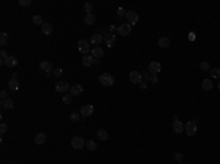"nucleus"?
Instances as JSON below:
<instances>
[{
    "label": "nucleus",
    "instance_id": "obj_1",
    "mask_svg": "<svg viewBox=\"0 0 220 164\" xmlns=\"http://www.w3.org/2000/svg\"><path fill=\"white\" fill-rule=\"evenodd\" d=\"M98 82H100L101 85H104V86H113V85H115V78H113L110 73L104 72V73H101V75L98 76Z\"/></svg>",
    "mask_w": 220,
    "mask_h": 164
},
{
    "label": "nucleus",
    "instance_id": "obj_2",
    "mask_svg": "<svg viewBox=\"0 0 220 164\" xmlns=\"http://www.w3.org/2000/svg\"><path fill=\"white\" fill-rule=\"evenodd\" d=\"M91 42L87 40H79L78 41V50H79V53H82L84 56H87L88 53L91 51Z\"/></svg>",
    "mask_w": 220,
    "mask_h": 164
},
{
    "label": "nucleus",
    "instance_id": "obj_3",
    "mask_svg": "<svg viewBox=\"0 0 220 164\" xmlns=\"http://www.w3.org/2000/svg\"><path fill=\"white\" fill-rule=\"evenodd\" d=\"M71 144H72V147H74L75 150H82V148L87 145V141H85L82 136H74L72 141H71Z\"/></svg>",
    "mask_w": 220,
    "mask_h": 164
},
{
    "label": "nucleus",
    "instance_id": "obj_4",
    "mask_svg": "<svg viewBox=\"0 0 220 164\" xmlns=\"http://www.w3.org/2000/svg\"><path fill=\"white\" fill-rule=\"evenodd\" d=\"M54 89H56V92L65 94V92H68V89H69V82H68V81H59V82H56V85H54Z\"/></svg>",
    "mask_w": 220,
    "mask_h": 164
},
{
    "label": "nucleus",
    "instance_id": "obj_5",
    "mask_svg": "<svg viewBox=\"0 0 220 164\" xmlns=\"http://www.w3.org/2000/svg\"><path fill=\"white\" fill-rule=\"evenodd\" d=\"M185 132L189 136H194L197 133V120H191L185 124Z\"/></svg>",
    "mask_w": 220,
    "mask_h": 164
},
{
    "label": "nucleus",
    "instance_id": "obj_6",
    "mask_svg": "<svg viewBox=\"0 0 220 164\" xmlns=\"http://www.w3.org/2000/svg\"><path fill=\"white\" fill-rule=\"evenodd\" d=\"M148 72L151 73V75H157V73H160L162 72V63L160 62H150V66H148Z\"/></svg>",
    "mask_w": 220,
    "mask_h": 164
},
{
    "label": "nucleus",
    "instance_id": "obj_7",
    "mask_svg": "<svg viewBox=\"0 0 220 164\" xmlns=\"http://www.w3.org/2000/svg\"><path fill=\"white\" fill-rule=\"evenodd\" d=\"M132 31V25L129 24H122L119 28H118V32H119V35H122V37H128L129 34H131Z\"/></svg>",
    "mask_w": 220,
    "mask_h": 164
},
{
    "label": "nucleus",
    "instance_id": "obj_8",
    "mask_svg": "<svg viewBox=\"0 0 220 164\" xmlns=\"http://www.w3.org/2000/svg\"><path fill=\"white\" fill-rule=\"evenodd\" d=\"M92 113H94V106H91V104H85V106H82V107H81V110H79V114H81L82 117H89Z\"/></svg>",
    "mask_w": 220,
    "mask_h": 164
},
{
    "label": "nucleus",
    "instance_id": "obj_9",
    "mask_svg": "<svg viewBox=\"0 0 220 164\" xmlns=\"http://www.w3.org/2000/svg\"><path fill=\"white\" fill-rule=\"evenodd\" d=\"M104 41H106V45L109 48H112L116 44V35L113 32H107V34H104Z\"/></svg>",
    "mask_w": 220,
    "mask_h": 164
},
{
    "label": "nucleus",
    "instance_id": "obj_10",
    "mask_svg": "<svg viewBox=\"0 0 220 164\" xmlns=\"http://www.w3.org/2000/svg\"><path fill=\"white\" fill-rule=\"evenodd\" d=\"M138 13L136 12H133V10H128L126 12V21H128V24L129 25H135V24H138Z\"/></svg>",
    "mask_w": 220,
    "mask_h": 164
},
{
    "label": "nucleus",
    "instance_id": "obj_11",
    "mask_svg": "<svg viewBox=\"0 0 220 164\" xmlns=\"http://www.w3.org/2000/svg\"><path fill=\"white\" fill-rule=\"evenodd\" d=\"M129 81L132 83H141L142 82V75H141V72L139 70H132L131 73H129Z\"/></svg>",
    "mask_w": 220,
    "mask_h": 164
},
{
    "label": "nucleus",
    "instance_id": "obj_12",
    "mask_svg": "<svg viewBox=\"0 0 220 164\" xmlns=\"http://www.w3.org/2000/svg\"><path fill=\"white\" fill-rule=\"evenodd\" d=\"M3 65L7 66L9 69H13V68L18 66V59H16L15 56H7V57L4 59V63H3Z\"/></svg>",
    "mask_w": 220,
    "mask_h": 164
},
{
    "label": "nucleus",
    "instance_id": "obj_13",
    "mask_svg": "<svg viewBox=\"0 0 220 164\" xmlns=\"http://www.w3.org/2000/svg\"><path fill=\"white\" fill-rule=\"evenodd\" d=\"M98 63V59H94L92 56H89V54H87V56H84L82 57V66H92V65H97Z\"/></svg>",
    "mask_w": 220,
    "mask_h": 164
},
{
    "label": "nucleus",
    "instance_id": "obj_14",
    "mask_svg": "<svg viewBox=\"0 0 220 164\" xmlns=\"http://www.w3.org/2000/svg\"><path fill=\"white\" fill-rule=\"evenodd\" d=\"M172 129H173L175 133H182V132L185 130V124H183L182 122H179V120H173V123H172Z\"/></svg>",
    "mask_w": 220,
    "mask_h": 164
},
{
    "label": "nucleus",
    "instance_id": "obj_15",
    "mask_svg": "<svg viewBox=\"0 0 220 164\" xmlns=\"http://www.w3.org/2000/svg\"><path fill=\"white\" fill-rule=\"evenodd\" d=\"M82 91H84V88H82V85H79V83L71 86V95H72V97H79V95L82 94Z\"/></svg>",
    "mask_w": 220,
    "mask_h": 164
},
{
    "label": "nucleus",
    "instance_id": "obj_16",
    "mask_svg": "<svg viewBox=\"0 0 220 164\" xmlns=\"http://www.w3.org/2000/svg\"><path fill=\"white\" fill-rule=\"evenodd\" d=\"M103 54H104V51H103L101 47L95 45V47L91 48V56H92L94 59H100V57H103Z\"/></svg>",
    "mask_w": 220,
    "mask_h": 164
},
{
    "label": "nucleus",
    "instance_id": "obj_17",
    "mask_svg": "<svg viewBox=\"0 0 220 164\" xmlns=\"http://www.w3.org/2000/svg\"><path fill=\"white\" fill-rule=\"evenodd\" d=\"M103 40H104V37H103V35H100V34H92V35H91V41H89V42L95 47V45H100V44L103 42Z\"/></svg>",
    "mask_w": 220,
    "mask_h": 164
},
{
    "label": "nucleus",
    "instance_id": "obj_18",
    "mask_svg": "<svg viewBox=\"0 0 220 164\" xmlns=\"http://www.w3.org/2000/svg\"><path fill=\"white\" fill-rule=\"evenodd\" d=\"M41 32H43L44 35H51V32H53V27H51V24L44 22L43 25H41Z\"/></svg>",
    "mask_w": 220,
    "mask_h": 164
},
{
    "label": "nucleus",
    "instance_id": "obj_19",
    "mask_svg": "<svg viewBox=\"0 0 220 164\" xmlns=\"http://www.w3.org/2000/svg\"><path fill=\"white\" fill-rule=\"evenodd\" d=\"M34 141H35L37 145H43L44 142L47 141V136H45V133H37L35 138H34Z\"/></svg>",
    "mask_w": 220,
    "mask_h": 164
},
{
    "label": "nucleus",
    "instance_id": "obj_20",
    "mask_svg": "<svg viewBox=\"0 0 220 164\" xmlns=\"http://www.w3.org/2000/svg\"><path fill=\"white\" fill-rule=\"evenodd\" d=\"M40 69L43 70L44 73H48L50 70H53V66H51V63H48V62H41V63H40Z\"/></svg>",
    "mask_w": 220,
    "mask_h": 164
},
{
    "label": "nucleus",
    "instance_id": "obj_21",
    "mask_svg": "<svg viewBox=\"0 0 220 164\" xmlns=\"http://www.w3.org/2000/svg\"><path fill=\"white\" fill-rule=\"evenodd\" d=\"M84 22H85L87 25H94V24H95V16H94L92 13H85Z\"/></svg>",
    "mask_w": 220,
    "mask_h": 164
},
{
    "label": "nucleus",
    "instance_id": "obj_22",
    "mask_svg": "<svg viewBox=\"0 0 220 164\" xmlns=\"http://www.w3.org/2000/svg\"><path fill=\"white\" fill-rule=\"evenodd\" d=\"M7 85H9V89H12V91H16V89L19 88V82H18V79H16V78H12V79H9Z\"/></svg>",
    "mask_w": 220,
    "mask_h": 164
},
{
    "label": "nucleus",
    "instance_id": "obj_23",
    "mask_svg": "<svg viewBox=\"0 0 220 164\" xmlns=\"http://www.w3.org/2000/svg\"><path fill=\"white\" fill-rule=\"evenodd\" d=\"M1 107H3L4 110H10V109H13V101H12L10 98H6V100L1 101Z\"/></svg>",
    "mask_w": 220,
    "mask_h": 164
},
{
    "label": "nucleus",
    "instance_id": "obj_24",
    "mask_svg": "<svg viewBox=\"0 0 220 164\" xmlns=\"http://www.w3.org/2000/svg\"><path fill=\"white\" fill-rule=\"evenodd\" d=\"M97 138H98L100 141H107V139H109V133H107L104 129H100V130L97 132Z\"/></svg>",
    "mask_w": 220,
    "mask_h": 164
},
{
    "label": "nucleus",
    "instance_id": "obj_25",
    "mask_svg": "<svg viewBox=\"0 0 220 164\" xmlns=\"http://www.w3.org/2000/svg\"><path fill=\"white\" fill-rule=\"evenodd\" d=\"M211 79H220V69L219 68H211V70L208 72Z\"/></svg>",
    "mask_w": 220,
    "mask_h": 164
},
{
    "label": "nucleus",
    "instance_id": "obj_26",
    "mask_svg": "<svg viewBox=\"0 0 220 164\" xmlns=\"http://www.w3.org/2000/svg\"><path fill=\"white\" fill-rule=\"evenodd\" d=\"M159 45H160L162 48H167V47L170 45V40H169L167 37H162V38L159 40Z\"/></svg>",
    "mask_w": 220,
    "mask_h": 164
},
{
    "label": "nucleus",
    "instance_id": "obj_27",
    "mask_svg": "<svg viewBox=\"0 0 220 164\" xmlns=\"http://www.w3.org/2000/svg\"><path fill=\"white\" fill-rule=\"evenodd\" d=\"M203 89H204V91H211V89H213V82H211V79H204V81H203Z\"/></svg>",
    "mask_w": 220,
    "mask_h": 164
},
{
    "label": "nucleus",
    "instance_id": "obj_28",
    "mask_svg": "<svg viewBox=\"0 0 220 164\" xmlns=\"http://www.w3.org/2000/svg\"><path fill=\"white\" fill-rule=\"evenodd\" d=\"M87 148L89 150V151H95L97 150V142L95 141H87Z\"/></svg>",
    "mask_w": 220,
    "mask_h": 164
},
{
    "label": "nucleus",
    "instance_id": "obj_29",
    "mask_svg": "<svg viewBox=\"0 0 220 164\" xmlns=\"http://www.w3.org/2000/svg\"><path fill=\"white\" fill-rule=\"evenodd\" d=\"M200 69H201L203 72H210V70H211V68H210L208 62H203V63L200 65Z\"/></svg>",
    "mask_w": 220,
    "mask_h": 164
},
{
    "label": "nucleus",
    "instance_id": "obj_30",
    "mask_svg": "<svg viewBox=\"0 0 220 164\" xmlns=\"http://www.w3.org/2000/svg\"><path fill=\"white\" fill-rule=\"evenodd\" d=\"M32 24H35V25H43V18L40 16V15H35V16H32Z\"/></svg>",
    "mask_w": 220,
    "mask_h": 164
},
{
    "label": "nucleus",
    "instance_id": "obj_31",
    "mask_svg": "<svg viewBox=\"0 0 220 164\" xmlns=\"http://www.w3.org/2000/svg\"><path fill=\"white\" fill-rule=\"evenodd\" d=\"M81 117H82V116H81L79 113H71V114H69V119H71L72 122H79Z\"/></svg>",
    "mask_w": 220,
    "mask_h": 164
},
{
    "label": "nucleus",
    "instance_id": "obj_32",
    "mask_svg": "<svg viewBox=\"0 0 220 164\" xmlns=\"http://www.w3.org/2000/svg\"><path fill=\"white\" fill-rule=\"evenodd\" d=\"M6 42H7V34L6 32H1L0 34V44L1 45H6Z\"/></svg>",
    "mask_w": 220,
    "mask_h": 164
},
{
    "label": "nucleus",
    "instance_id": "obj_33",
    "mask_svg": "<svg viewBox=\"0 0 220 164\" xmlns=\"http://www.w3.org/2000/svg\"><path fill=\"white\" fill-rule=\"evenodd\" d=\"M63 103L65 104H71L72 103V95L71 94H65L63 95Z\"/></svg>",
    "mask_w": 220,
    "mask_h": 164
},
{
    "label": "nucleus",
    "instance_id": "obj_34",
    "mask_svg": "<svg viewBox=\"0 0 220 164\" xmlns=\"http://www.w3.org/2000/svg\"><path fill=\"white\" fill-rule=\"evenodd\" d=\"M173 158H175V161H177V163H182V160H183V154H182V152H176L175 155H173Z\"/></svg>",
    "mask_w": 220,
    "mask_h": 164
},
{
    "label": "nucleus",
    "instance_id": "obj_35",
    "mask_svg": "<svg viewBox=\"0 0 220 164\" xmlns=\"http://www.w3.org/2000/svg\"><path fill=\"white\" fill-rule=\"evenodd\" d=\"M31 3H32L31 0H19V1H18V4H19V6H24V7H27V6H30Z\"/></svg>",
    "mask_w": 220,
    "mask_h": 164
},
{
    "label": "nucleus",
    "instance_id": "obj_36",
    "mask_svg": "<svg viewBox=\"0 0 220 164\" xmlns=\"http://www.w3.org/2000/svg\"><path fill=\"white\" fill-rule=\"evenodd\" d=\"M141 75H142V79H145V81H150V76H151V73H150L148 70H142V72H141Z\"/></svg>",
    "mask_w": 220,
    "mask_h": 164
},
{
    "label": "nucleus",
    "instance_id": "obj_37",
    "mask_svg": "<svg viewBox=\"0 0 220 164\" xmlns=\"http://www.w3.org/2000/svg\"><path fill=\"white\" fill-rule=\"evenodd\" d=\"M84 9H85L87 13H92V4H91V3H85V4H84Z\"/></svg>",
    "mask_w": 220,
    "mask_h": 164
},
{
    "label": "nucleus",
    "instance_id": "obj_38",
    "mask_svg": "<svg viewBox=\"0 0 220 164\" xmlns=\"http://www.w3.org/2000/svg\"><path fill=\"white\" fill-rule=\"evenodd\" d=\"M63 73V69H60V68H56V69H53V75L54 76H60Z\"/></svg>",
    "mask_w": 220,
    "mask_h": 164
},
{
    "label": "nucleus",
    "instance_id": "obj_39",
    "mask_svg": "<svg viewBox=\"0 0 220 164\" xmlns=\"http://www.w3.org/2000/svg\"><path fill=\"white\" fill-rule=\"evenodd\" d=\"M118 16H120V18H122V16H126V10H125L123 7H119V9H118Z\"/></svg>",
    "mask_w": 220,
    "mask_h": 164
},
{
    "label": "nucleus",
    "instance_id": "obj_40",
    "mask_svg": "<svg viewBox=\"0 0 220 164\" xmlns=\"http://www.w3.org/2000/svg\"><path fill=\"white\" fill-rule=\"evenodd\" d=\"M150 82H151V83H157V82H159V76H157V75H151V76H150Z\"/></svg>",
    "mask_w": 220,
    "mask_h": 164
},
{
    "label": "nucleus",
    "instance_id": "obj_41",
    "mask_svg": "<svg viewBox=\"0 0 220 164\" xmlns=\"http://www.w3.org/2000/svg\"><path fill=\"white\" fill-rule=\"evenodd\" d=\"M7 129H9V126H7L6 123H1V126H0V132H1V133H4Z\"/></svg>",
    "mask_w": 220,
    "mask_h": 164
},
{
    "label": "nucleus",
    "instance_id": "obj_42",
    "mask_svg": "<svg viewBox=\"0 0 220 164\" xmlns=\"http://www.w3.org/2000/svg\"><path fill=\"white\" fill-rule=\"evenodd\" d=\"M0 97H1V101H3V100H6V98H7V92L3 89V91L0 92Z\"/></svg>",
    "mask_w": 220,
    "mask_h": 164
},
{
    "label": "nucleus",
    "instance_id": "obj_43",
    "mask_svg": "<svg viewBox=\"0 0 220 164\" xmlns=\"http://www.w3.org/2000/svg\"><path fill=\"white\" fill-rule=\"evenodd\" d=\"M188 38H189V41H195V32H189Z\"/></svg>",
    "mask_w": 220,
    "mask_h": 164
},
{
    "label": "nucleus",
    "instance_id": "obj_44",
    "mask_svg": "<svg viewBox=\"0 0 220 164\" xmlns=\"http://www.w3.org/2000/svg\"><path fill=\"white\" fill-rule=\"evenodd\" d=\"M139 86H141L142 89H145V88H147V83H145V82H141V83H139Z\"/></svg>",
    "mask_w": 220,
    "mask_h": 164
},
{
    "label": "nucleus",
    "instance_id": "obj_45",
    "mask_svg": "<svg viewBox=\"0 0 220 164\" xmlns=\"http://www.w3.org/2000/svg\"><path fill=\"white\" fill-rule=\"evenodd\" d=\"M179 164H185V163H183V161H182V163H179Z\"/></svg>",
    "mask_w": 220,
    "mask_h": 164
},
{
    "label": "nucleus",
    "instance_id": "obj_46",
    "mask_svg": "<svg viewBox=\"0 0 220 164\" xmlns=\"http://www.w3.org/2000/svg\"><path fill=\"white\" fill-rule=\"evenodd\" d=\"M219 89H220V82H219Z\"/></svg>",
    "mask_w": 220,
    "mask_h": 164
}]
</instances>
